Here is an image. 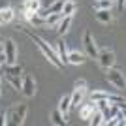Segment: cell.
I'll return each mask as SVG.
<instances>
[{
	"instance_id": "cell-1",
	"label": "cell",
	"mask_w": 126,
	"mask_h": 126,
	"mask_svg": "<svg viewBox=\"0 0 126 126\" xmlns=\"http://www.w3.org/2000/svg\"><path fill=\"white\" fill-rule=\"evenodd\" d=\"M25 34L28 38H30L32 42L36 43L38 45V49H40V51H42V55L45 58H47L49 62L53 64V66H55V68H62V62H60V58H58V55H57V51H55V49L51 47V45H49V43H45L42 40V38L38 36V34H34V32H30V30H25Z\"/></svg>"
},
{
	"instance_id": "cell-2",
	"label": "cell",
	"mask_w": 126,
	"mask_h": 126,
	"mask_svg": "<svg viewBox=\"0 0 126 126\" xmlns=\"http://www.w3.org/2000/svg\"><path fill=\"white\" fill-rule=\"evenodd\" d=\"M26 111H28L26 104H17V105H13V107L10 109V113H8V124L21 126L23 122H25V119H26Z\"/></svg>"
},
{
	"instance_id": "cell-3",
	"label": "cell",
	"mask_w": 126,
	"mask_h": 126,
	"mask_svg": "<svg viewBox=\"0 0 126 126\" xmlns=\"http://www.w3.org/2000/svg\"><path fill=\"white\" fill-rule=\"evenodd\" d=\"M105 79H107L115 89H119V90L126 89V79H124V74H122L121 70H117V68L105 70Z\"/></svg>"
},
{
	"instance_id": "cell-4",
	"label": "cell",
	"mask_w": 126,
	"mask_h": 126,
	"mask_svg": "<svg viewBox=\"0 0 126 126\" xmlns=\"http://www.w3.org/2000/svg\"><path fill=\"white\" fill-rule=\"evenodd\" d=\"M115 60H117V55L113 49H102L100 53H98V62H100V66L104 70H109L115 66Z\"/></svg>"
},
{
	"instance_id": "cell-5",
	"label": "cell",
	"mask_w": 126,
	"mask_h": 126,
	"mask_svg": "<svg viewBox=\"0 0 126 126\" xmlns=\"http://www.w3.org/2000/svg\"><path fill=\"white\" fill-rule=\"evenodd\" d=\"M83 47H85V53L89 55L90 58H98V45H96L94 38H92V34H90L89 30L83 34Z\"/></svg>"
},
{
	"instance_id": "cell-6",
	"label": "cell",
	"mask_w": 126,
	"mask_h": 126,
	"mask_svg": "<svg viewBox=\"0 0 126 126\" xmlns=\"http://www.w3.org/2000/svg\"><path fill=\"white\" fill-rule=\"evenodd\" d=\"M4 47V55H6V64H15L17 62V45L13 40H4L2 42Z\"/></svg>"
},
{
	"instance_id": "cell-7",
	"label": "cell",
	"mask_w": 126,
	"mask_h": 126,
	"mask_svg": "<svg viewBox=\"0 0 126 126\" xmlns=\"http://www.w3.org/2000/svg\"><path fill=\"white\" fill-rule=\"evenodd\" d=\"M23 13H25V19L30 23L34 28H42V26L47 25V23H45V17H42L40 13H36V11H23Z\"/></svg>"
},
{
	"instance_id": "cell-8",
	"label": "cell",
	"mask_w": 126,
	"mask_h": 126,
	"mask_svg": "<svg viewBox=\"0 0 126 126\" xmlns=\"http://www.w3.org/2000/svg\"><path fill=\"white\" fill-rule=\"evenodd\" d=\"M21 92L26 96V98H32V96L36 94V81L30 77V75H25L23 77V89Z\"/></svg>"
},
{
	"instance_id": "cell-9",
	"label": "cell",
	"mask_w": 126,
	"mask_h": 126,
	"mask_svg": "<svg viewBox=\"0 0 126 126\" xmlns=\"http://www.w3.org/2000/svg\"><path fill=\"white\" fill-rule=\"evenodd\" d=\"M55 51H57V55H58V58H60V62H62V66L64 64H68V47H66V42H64L62 38L58 40L57 43H55Z\"/></svg>"
},
{
	"instance_id": "cell-10",
	"label": "cell",
	"mask_w": 126,
	"mask_h": 126,
	"mask_svg": "<svg viewBox=\"0 0 126 126\" xmlns=\"http://www.w3.org/2000/svg\"><path fill=\"white\" fill-rule=\"evenodd\" d=\"M119 109H121V107H119V105H115V104H107L105 105V107H102V115H104V119L105 121H109V119H115L117 115H119Z\"/></svg>"
},
{
	"instance_id": "cell-11",
	"label": "cell",
	"mask_w": 126,
	"mask_h": 126,
	"mask_svg": "<svg viewBox=\"0 0 126 126\" xmlns=\"http://www.w3.org/2000/svg\"><path fill=\"white\" fill-rule=\"evenodd\" d=\"M70 26H72V15H62V19L58 21V25L55 26V28H57V32L60 36H64V34L70 30Z\"/></svg>"
},
{
	"instance_id": "cell-12",
	"label": "cell",
	"mask_w": 126,
	"mask_h": 126,
	"mask_svg": "<svg viewBox=\"0 0 126 126\" xmlns=\"http://www.w3.org/2000/svg\"><path fill=\"white\" fill-rule=\"evenodd\" d=\"M49 121H51L53 124H57V126H64V124H68V119H66V115H62V113L58 111V107L51 111V115H49Z\"/></svg>"
},
{
	"instance_id": "cell-13",
	"label": "cell",
	"mask_w": 126,
	"mask_h": 126,
	"mask_svg": "<svg viewBox=\"0 0 126 126\" xmlns=\"http://www.w3.org/2000/svg\"><path fill=\"white\" fill-rule=\"evenodd\" d=\"M85 94H87V89H79V87H75L74 92H72V107H79V104L83 102Z\"/></svg>"
},
{
	"instance_id": "cell-14",
	"label": "cell",
	"mask_w": 126,
	"mask_h": 126,
	"mask_svg": "<svg viewBox=\"0 0 126 126\" xmlns=\"http://www.w3.org/2000/svg\"><path fill=\"white\" fill-rule=\"evenodd\" d=\"M70 109H72V96H70V94H64L62 98H60V102H58V111H60L62 115L68 117Z\"/></svg>"
},
{
	"instance_id": "cell-15",
	"label": "cell",
	"mask_w": 126,
	"mask_h": 126,
	"mask_svg": "<svg viewBox=\"0 0 126 126\" xmlns=\"http://www.w3.org/2000/svg\"><path fill=\"white\" fill-rule=\"evenodd\" d=\"M96 109H98V107H96V104H94V102H92V104H85L83 107L79 109V117H81L83 121H89V119H90V115H92V113H94Z\"/></svg>"
},
{
	"instance_id": "cell-16",
	"label": "cell",
	"mask_w": 126,
	"mask_h": 126,
	"mask_svg": "<svg viewBox=\"0 0 126 126\" xmlns=\"http://www.w3.org/2000/svg\"><path fill=\"white\" fill-rule=\"evenodd\" d=\"M23 11H36V13H40L42 11V2L40 0H25L23 2Z\"/></svg>"
},
{
	"instance_id": "cell-17",
	"label": "cell",
	"mask_w": 126,
	"mask_h": 126,
	"mask_svg": "<svg viewBox=\"0 0 126 126\" xmlns=\"http://www.w3.org/2000/svg\"><path fill=\"white\" fill-rule=\"evenodd\" d=\"M85 62V55L81 51H70L68 53V64H75V66H79V64H83Z\"/></svg>"
},
{
	"instance_id": "cell-18",
	"label": "cell",
	"mask_w": 126,
	"mask_h": 126,
	"mask_svg": "<svg viewBox=\"0 0 126 126\" xmlns=\"http://www.w3.org/2000/svg\"><path fill=\"white\" fill-rule=\"evenodd\" d=\"M96 19L100 23H104V25H107V23H111L113 21V17H111V11L109 10H96Z\"/></svg>"
},
{
	"instance_id": "cell-19",
	"label": "cell",
	"mask_w": 126,
	"mask_h": 126,
	"mask_svg": "<svg viewBox=\"0 0 126 126\" xmlns=\"http://www.w3.org/2000/svg\"><path fill=\"white\" fill-rule=\"evenodd\" d=\"M2 68H4V72L6 74H10V75H21L23 74V66L21 64H4V66H2Z\"/></svg>"
},
{
	"instance_id": "cell-20",
	"label": "cell",
	"mask_w": 126,
	"mask_h": 126,
	"mask_svg": "<svg viewBox=\"0 0 126 126\" xmlns=\"http://www.w3.org/2000/svg\"><path fill=\"white\" fill-rule=\"evenodd\" d=\"M6 81L13 87L15 90H21L23 89V79H21V75H10V74H6Z\"/></svg>"
},
{
	"instance_id": "cell-21",
	"label": "cell",
	"mask_w": 126,
	"mask_h": 126,
	"mask_svg": "<svg viewBox=\"0 0 126 126\" xmlns=\"http://www.w3.org/2000/svg\"><path fill=\"white\" fill-rule=\"evenodd\" d=\"M104 115H102V111L100 109H96L94 113H92V115H90V119L87 122H89V124H92V126H100V124H104Z\"/></svg>"
},
{
	"instance_id": "cell-22",
	"label": "cell",
	"mask_w": 126,
	"mask_h": 126,
	"mask_svg": "<svg viewBox=\"0 0 126 126\" xmlns=\"http://www.w3.org/2000/svg\"><path fill=\"white\" fill-rule=\"evenodd\" d=\"M75 10H77V4L74 0H64V6H62V15H74Z\"/></svg>"
},
{
	"instance_id": "cell-23",
	"label": "cell",
	"mask_w": 126,
	"mask_h": 126,
	"mask_svg": "<svg viewBox=\"0 0 126 126\" xmlns=\"http://www.w3.org/2000/svg\"><path fill=\"white\" fill-rule=\"evenodd\" d=\"M90 102H98V100H107L109 98V92H104V90H92L89 94Z\"/></svg>"
},
{
	"instance_id": "cell-24",
	"label": "cell",
	"mask_w": 126,
	"mask_h": 126,
	"mask_svg": "<svg viewBox=\"0 0 126 126\" xmlns=\"http://www.w3.org/2000/svg\"><path fill=\"white\" fill-rule=\"evenodd\" d=\"M2 11V23H11L13 21V17H15V11H13V8H4Z\"/></svg>"
},
{
	"instance_id": "cell-25",
	"label": "cell",
	"mask_w": 126,
	"mask_h": 126,
	"mask_svg": "<svg viewBox=\"0 0 126 126\" xmlns=\"http://www.w3.org/2000/svg\"><path fill=\"white\" fill-rule=\"evenodd\" d=\"M60 19H62V13H49L45 17V23H47V26H57Z\"/></svg>"
},
{
	"instance_id": "cell-26",
	"label": "cell",
	"mask_w": 126,
	"mask_h": 126,
	"mask_svg": "<svg viewBox=\"0 0 126 126\" xmlns=\"http://www.w3.org/2000/svg\"><path fill=\"white\" fill-rule=\"evenodd\" d=\"M113 8V0H96L94 2V10H109Z\"/></svg>"
},
{
	"instance_id": "cell-27",
	"label": "cell",
	"mask_w": 126,
	"mask_h": 126,
	"mask_svg": "<svg viewBox=\"0 0 126 126\" xmlns=\"http://www.w3.org/2000/svg\"><path fill=\"white\" fill-rule=\"evenodd\" d=\"M75 87H79V89H87L89 85H87V81H85V79H77V81H75Z\"/></svg>"
},
{
	"instance_id": "cell-28",
	"label": "cell",
	"mask_w": 126,
	"mask_h": 126,
	"mask_svg": "<svg viewBox=\"0 0 126 126\" xmlns=\"http://www.w3.org/2000/svg\"><path fill=\"white\" fill-rule=\"evenodd\" d=\"M2 124H8V113H4V111H0V126Z\"/></svg>"
},
{
	"instance_id": "cell-29",
	"label": "cell",
	"mask_w": 126,
	"mask_h": 126,
	"mask_svg": "<svg viewBox=\"0 0 126 126\" xmlns=\"http://www.w3.org/2000/svg\"><path fill=\"white\" fill-rule=\"evenodd\" d=\"M6 64V55H4V47H0V68Z\"/></svg>"
},
{
	"instance_id": "cell-30",
	"label": "cell",
	"mask_w": 126,
	"mask_h": 126,
	"mask_svg": "<svg viewBox=\"0 0 126 126\" xmlns=\"http://www.w3.org/2000/svg\"><path fill=\"white\" fill-rule=\"evenodd\" d=\"M40 2H42V10H47V8L55 2V0H40Z\"/></svg>"
},
{
	"instance_id": "cell-31",
	"label": "cell",
	"mask_w": 126,
	"mask_h": 126,
	"mask_svg": "<svg viewBox=\"0 0 126 126\" xmlns=\"http://www.w3.org/2000/svg\"><path fill=\"white\" fill-rule=\"evenodd\" d=\"M124 6H126V0H117V8H119V10H124Z\"/></svg>"
},
{
	"instance_id": "cell-32",
	"label": "cell",
	"mask_w": 126,
	"mask_h": 126,
	"mask_svg": "<svg viewBox=\"0 0 126 126\" xmlns=\"http://www.w3.org/2000/svg\"><path fill=\"white\" fill-rule=\"evenodd\" d=\"M119 115H121L122 119L126 121V109H124V107H121V109H119Z\"/></svg>"
},
{
	"instance_id": "cell-33",
	"label": "cell",
	"mask_w": 126,
	"mask_h": 126,
	"mask_svg": "<svg viewBox=\"0 0 126 126\" xmlns=\"http://www.w3.org/2000/svg\"><path fill=\"white\" fill-rule=\"evenodd\" d=\"M0 25H2V11H0Z\"/></svg>"
},
{
	"instance_id": "cell-34",
	"label": "cell",
	"mask_w": 126,
	"mask_h": 126,
	"mask_svg": "<svg viewBox=\"0 0 126 126\" xmlns=\"http://www.w3.org/2000/svg\"><path fill=\"white\" fill-rule=\"evenodd\" d=\"M0 96H2V87H0Z\"/></svg>"
},
{
	"instance_id": "cell-35",
	"label": "cell",
	"mask_w": 126,
	"mask_h": 126,
	"mask_svg": "<svg viewBox=\"0 0 126 126\" xmlns=\"http://www.w3.org/2000/svg\"><path fill=\"white\" fill-rule=\"evenodd\" d=\"M0 43H2V40H0Z\"/></svg>"
},
{
	"instance_id": "cell-36",
	"label": "cell",
	"mask_w": 126,
	"mask_h": 126,
	"mask_svg": "<svg viewBox=\"0 0 126 126\" xmlns=\"http://www.w3.org/2000/svg\"><path fill=\"white\" fill-rule=\"evenodd\" d=\"M113 2H115V0H113Z\"/></svg>"
}]
</instances>
